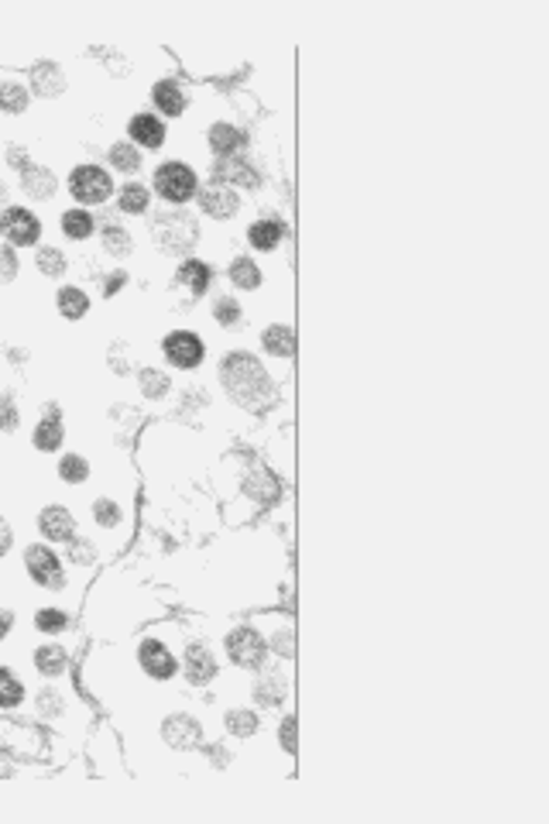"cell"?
<instances>
[{
    "label": "cell",
    "instance_id": "obj_16",
    "mask_svg": "<svg viewBox=\"0 0 549 824\" xmlns=\"http://www.w3.org/2000/svg\"><path fill=\"white\" fill-rule=\"evenodd\" d=\"M127 135L135 137V145H141V148H162V141H165V124L154 117V114H137V117H131V124H127Z\"/></svg>",
    "mask_w": 549,
    "mask_h": 824
},
{
    "label": "cell",
    "instance_id": "obj_1",
    "mask_svg": "<svg viewBox=\"0 0 549 824\" xmlns=\"http://www.w3.org/2000/svg\"><path fill=\"white\" fill-rule=\"evenodd\" d=\"M220 381L223 392L237 402L240 409H257L265 402H272V378L265 371V364L247 354V351H237V354H227V360L220 364Z\"/></svg>",
    "mask_w": 549,
    "mask_h": 824
},
{
    "label": "cell",
    "instance_id": "obj_29",
    "mask_svg": "<svg viewBox=\"0 0 549 824\" xmlns=\"http://www.w3.org/2000/svg\"><path fill=\"white\" fill-rule=\"evenodd\" d=\"M0 110L4 114H24L28 110V89L14 80H4L0 83Z\"/></svg>",
    "mask_w": 549,
    "mask_h": 824
},
{
    "label": "cell",
    "instance_id": "obj_39",
    "mask_svg": "<svg viewBox=\"0 0 549 824\" xmlns=\"http://www.w3.org/2000/svg\"><path fill=\"white\" fill-rule=\"evenodd\" d=\"M66 612H55V608H42L38 615H34V625H38V632H62L66 629Z\"/></svg>",
    "mask_w": 549,
    "mask_h": 824
},
{
    "label": "cell",
    "instance_id": "obj_48",
    "mask_svg": "<svg viewBox=\"0 0 549 824\" xmlns=\"http://www.w3.org/2000/svg\"><path fill=\"white\" fill-rule=\"evenodd\" d=\"M7 625H11V618H7V615H0V639H4V635H7Z\"/></svg>",
    "mask_w": 549,
    "mask_h": 824
},
{
    "label": "cell",
    "instance_id": "obj_40",
    "mask_svg": "<svg viewBox=\"0 0 549 824\" xmlns=\"http://www.w3.org/2000/svg\"><path fill=\"white\" fill-rule=\"evenodd\" d=\"M93 515H97V522H100V526H107V529L120 522V509L114 505V501H110V498H100V501L93 505Z\"/></svg>",
    "mask_w": 549,
    "mask_h": 824
},
{
    "label": "cell",
    "instance_id": "obj_17",
    "mask_svg": "<svg viewBox=\"0 0 549 824\" xmlns=\"http://www.w3.org/2000/svg\"><path fill=\"white\" fill-rule=\"evenodd\" d=\"M217 677V660L206 646H189L186 650V680L189 684H209Z\"/></svg>",
    "mask_w": 549,
    "mask_h": 824
},
{
    "label": "cell",
    "instance_id": "obj_26",
    "mask_svg": "<svg viewBox=\"0 0 549 824\" xmlns=\"http://www.w3.org/2000/svg\"><path fill=\"white\" fill-rule=\"evenodd\" d=\"M34 667H38L42 677H62L66 673V650H59V646L34 650Z\"/></svg>",
    "mask_w": 549,
    "mask_h": 824
},
{
    "label": "cell",
    "instance_id": "obj_18",
    "mask_svg": "<svg viewBox=\"0 0 549 824\" xmlns=\"http://www.w3.org/2000/svg\"><path fill=\"white\" fill-rule=\"evenodd\" d=\"M21 186H24V192L32 196V200H49L51 192L59 189V179H55V172L45 169V165H28V169L21 172Z\"/></svg>",
    "mask_w": 549,
    "mask_h": 824
},
{
    "label": "cell",
    "instance_id": "obj_37",
    "mask_svg": "<svg viewBox=\"0 0 549 824\" xmlns=\"http://www.w3.org/2000/svg\"><path fill=\"white\" fill-rule=\"evenodd\" d=\"M103 248H107V255L127 258L131 255V234H124L120 227H107L103 230Z\"/></svg>",
    "mask_w": 549,
    "mask_h": 824
},
{
    "label": "cell",
    "instance_id": "obj_22",
    "mask_svg": "<svg viewBox=\"0 0 549 824\" xmlns=\"http://www.w3.org/2000/svg\"><path fill=\"white\" fill-rule=\"evenodd\" d=\"M175 278H179V286L192 289V295H203V292L209 289V282H213L209 268H206L203 261H196V258L182 261V265H179V272H175Z\"/></svg>",
    "mask_w": 549,
    "mask_h": 824
},
{
    "label": "cell",
    "instance_id": "obj_11",
    "mask_svg": "<svg viewBox=\"0 0 549 824\" xmlns=\"http://www.w3.org/2000/svg\"><path fill=\"white\" fill-rule=\"evenodd\" d=\"M213 183H220V186L234 183L240 189H257L261 186V175L244 158H223V162H217V169H213Z\"/></svg>",
    "mask_w": 549,
    "mask_h": 824
},
{
    "label": "cell",
    "instance_id": "obj_28",
    "mask_svg": "<svg viewBox=\"0 0 549 824\" xmlns=\"http://www.w3.org/2000/svg\"><path fill=\"white\" fill-rule=\"evenodd\" d=\"M230 282L237 286V289H247L255 292L257 286H261V268H257L251 258H234V265H230Z\"/></svg>",
    "mask_w": 549,
    "mask_h": 824
},
{
    "label": "cell",
    "instance_id": "obj_41",
    "mask_svg": "<svg viewBox=\"0 0 549 824\" xmlns=\"http://www.w3.org/2000/svg\"><path fill=\"white\" fill-rule=\"evenodd\" d=\"M14 275H17L14 248H0V282H11Z\"/></svg>",
    "mask_w": 549,
    "mask_h": 824
},
{
    "label": "cell",
    "instance_id": "obj_4",
    "mask_svg": "<svg viewBox=\"0 0 549 824\" xmlns=\"http://www.w3.org/2000/svg\"><path fill=\"white\" fill-rule=\"evenodd\" d=\"M69 192H72L79 203L97 206L114 192V179H110V172L100 169V165H76L72 175H69Z\"/></svg>",
    "mask_w": 549,
    "mask_h": 824
},
{
    "label": "cell",
    "instance_id": "obj_3",
    "mask_svg": "<svg viewBox=\"0 0 549 824\" xmlns=\"http://www.w3.org/2000/svg\"><path fill=\"white\" fill-rule=\"evenodd\" d=\"M154 192H158L165 203H175V206L189 203V200L200 192L196 172L189 169L186 162H165V165L154 169Z\"/></svg>",
    "mask_w": 549,
    "mask_h": 824
},
{
    "label": "cell",
    "instance_id": "obj_25",
    "mask_svg": "<svg viewBox=\"0 0 549 824\" xmlns=\"http://www.w3.org/2000/svg\"><path fill=\"white\" fill-rule=\"evenodd\" d=\"M223 725H227V732L237 738H247L255 735L257 728H261V721H257L255 711H247V707H230L227 715H223Z\"/></svg>",
    "mask_w": 549,
    "mask_h": 824
},
{
    "label": "cell",
    "instance_id": "obj_47",
    "mask_svg": "<svg viewBox=\"0 0 549 824\" xmlns=\"http://www.w3.org/2000/svg\"><path fill=\"white\" fill-rule=\"evenodd\" d=\"M7 547H11V526H7L4 515H0V557L7 553Z\"/></svg>",
    "mask_w": 549,
    "mask_h": 824
},
{
    "label": "cell",
    "instance_id": "obj_7",
    "mask_svg": "<svg viewBox=\"0 0 549 824\" xmlns=\"http://www.w3.org/2000/svg\"><path fill=\"white\" fill-rule=\"evenodd\" d=\"M162 351H165V360H169L172 368H182V371H192V368L203 364V341L196 333H189V330L169 333L165 343H162Z\"/></svg>",
    "mask_w": 549,
    "mask_h": 824
},
{
    "label": "cell",
    "instance_id": "obj_36",
    "mask_svg": "<svg viewBox=\"0 0 549 824\" xmlns=\"http://www.w3.org/2000/svg\"><path fill=\"white\" fill-rule=\"evenodd\" d=\"M59 478L69 481V484H83V481L89 478V464H86L83 457H76V454H69V457H62V464H59Z\"/></svg>",
    "mask_w": 549,
    "mask_h": 824
},
{
    "label": "cell",
    "instance_id": "obj_10",
    "mask_svg": "<svg viewBox=\"0 0 549 824\" xmlns=\"http://www.w3.org/2000/svg\"><path fill=\"white\" fill-rule=\"evenodd\" d=\"M137 660H141V667H144V673L148 677H154V680H169V677H175V656L169 652V646H162L158 639H148V642H141V650H137Z\"/></svg>",
    "mask_w": 549,
    "mask_h": 824
},
{
    "label": "cell",
    "instance_id": "obj_33",
    "mask_svg": "<svg viewBox=\"0 0 549 824\" xmlns=\"http://www.w3.org/2000/svg\"><path fill=\"white\" fill-rule=\"evenodd\" d=\"M24 701V687L11 670L0 667V707H17Z\"/></svg>",
    "mask_w": 549,
    "mask_h": 824
},
{
    "label": "cell",
    "instance_id": "obj_19",
    "mask_svg": "<svg viewBox=\"0 0 549 824\" xmlns=\"http://www.w3.org/2000/svg\"><path fill=\"white\" fill-rule=\"evenodd\" d=\"M261 343H265V351L268 354H274V358H292L295 354V330L285 323H272L268 330H265V337H261Z\"/></svg>",
    "mask_w": 549,
    "mask_h": 824
},
{
    "label": "cell",
    "instance_id": "obj_23",
    "mask_svg": "<svg viewBox=\"0 0 549 824\" xmlns=\"http://www.w3.org/2000/svg\"><path fill=\"white\" fill-rule=\"evenodd\" d=\"M282 238H285V227L278 220H257L247 230V240H251V248H257V251H274L282 244Z\"/></svg>",
    "mask_w": 549,
    "mask_h": 824
},
{
    "label": "cell",
    "instance_id": "obj_5",
    "mask_svg": "<svg viewBox=\"0 0 549 824\" xmlns=\"http://www.w3.org/2000/svg\"><path fill=\"white\" fill-rule=\"evenodd\" d=\"M227 656L244 670H261L265 660H268V642L261 639L257 629H234L227 635Z\"/></svg>",
    "mask_w": 549,
    "mask_h": 824
},
{
    "label": "cell",
    "instance_id": "obj_34",
    "mask_svg": "<svg viewBox=\"0 0 549 824\" xmlns=\"http://www.w3.org/2000/svg\"><path fill=\"white\" fill-rule=\"evenodd\" d=\"M244 488H247V492H251L255 498H261V501H268V498L278 495V484H274V478L268 474V471H265V467H255Z\"/></svg>",
    "mask_w": 549,
    "mask_h": 824
},
{
    "label": "cell",
    "instance_id": "obj_21",
    "mask_svg": "<svg viewBox=\"0 0 549 824\" xmlns=\"http://www.w3.org/2000/svg\"><path fill=\"white\" fill-rule=\"evenodd\" d=\"M62 436H66V433H62V423H59V409L55 412L49 409V416H45V419H42L32 433L34 446H38V450H45V454L59 450V446H62Z\"/></svg>",
    "mask_w": 549,
    "mask_h": 824
},
{
    "label": "cell",
    "instance_id": "obj_9",
    "mask_svg": "<svg viewBox=\"0 0 549 824\" xmlns=\"http://www.w3.org/2000/svg\"><path fill=\"white\" fill-rule=\"evenodd\" d=\"M196 200H200V210H203L206 217H213V220H230V217L240 210L237 192H230V189L220 186V183L200 189V192H196Z\"/></svg>",
    "mask_w": 549,
    "mask_h": 824
},
{
    "label": "cell",
    "instance_id": "obj_38",
    "mask_svg": "<svg viewBox=\"0 0 549 824\" xmlns=\"http://www.w3.org/2000/svg\"><path fill=\"white\" fill-rule=\"evenodd\" d=\"M213 316H217V323L220 326H237L240 323V303L237 299H230V295H220V299L213 303Z\"/></svg>",
    "mask_w": 549,
    "mask_h": 824
},
{
    "label": "cell",
    "instance_id": "obj_12",
    "mask_svg": "<svg viewBox=\"0 0 549 824\" xmlns=\"http://www.w3.org/2000/svg\"><path fill=\"white\" fill-rule=\"evenodd\" d=\"M38 529H42V536L51 539V543H69V539L76 536V519H72L69 509H62V505H49L45 512L38 515Z\"/></svg>",
    "mask_w": 549,
    "mask_h": 824
},
{
    "label": "cell",
    "instance_id": "obj_35",
    "mask_svg": "<svg viewBox=\"0 0 549 824\" xmlns=\"http://www.w3.org/2000/svg\"><path fill=\"white\" fill-rule=\"evenodd\" d=\"M137 385H141V392L148 395V398H162V395L169 392V375H162V371H154V368H144V371H137Z\"/></svg>",
    "mask_w": 549,
    "mask_h": 824
},
{
    "label": "cell",
    "instance_id": "obj_46",
    "mask_svg": "<svg viewBox=\"0 0 549 824\" xmlns=\"http://www.w3.org/2000/svg\"><path fill=\"white\" fill-rule=\"evenodd\" d=\"M124 282H127V275H124V272H114V278H107V282H103V295H114V292H117L120 286H124Z\"/></svg>",
    "mask_w": 549,
    "mask_h": 824
},
{
    "label": "cell",
    "instance_id": "obj_20",
    "mask_svg": "<svg viewBox=\"0 0 549 824\" xmlns=\"http://www.w3.org/2000/svg\"><path fill=\"white\" fill-rule=\"evenodd\" d=\"M152 100H154V107H158V110H165V117H179V114L186 110V97H182L179 83H172V80H162V83H154Z\"/></svg>",
    "mask_w": 549,
    "mask_h": 824
},
{
    "label": "cell",
    "instance_id": "obj_32",
    "mask_svg": "<svg viewBox=\"0 0 549 824\" xmlns=\"http://www.w3.org/2000/svg\"><path fill=\"white\" fill-rule=\"evenodd\" d=\"M148 203H152V192L141 186V183H127V186L120 189V210L124 213H144Z\"/></svg>",
    "mask_w": 549,
    "mask_h": 824
},
{
    "label": "cell",
    "instance_id": "obj_43",
    "mask_svg": "<svg viewBox=\"0 0 549 824\" xmlns=\"http://www.w3.org/2000/svg\"><path fill=\"white\" fill-rule=\"evenodd\" d=\"M282 745H285V753H295V718H285L282 721Z\"/></svg>",
    "mask_w": 549,
    "mask_h": 824
},
{
    "label": "cell",
    "instance_id": "obj_6",
    "mask_svg": "<svg viewBox=\"0 0 549 824\" xmlns=\"http://www.w3.org/2000/svg\"><path fill=\"white\" fill-rule=\"evenodd\" d=\"M0 234L11 240L14 248H28V244H34V240L42 238V220L34 217L32 210H24V206H7L0 213Z\"/></svg>",
    "mask_w": 549,
    "mask_h": 824
},
{
    "label": "cell",
    "instance_id": "obj_49",
    "mask_svg": "<svg viewBox=\"0 0 549 824\" xmlns=\"http://www.w3.org/2000/svg\"><path fill=\"white\" fill-rule=\"evenodd\" d=\"M4 196H7V189H4V183H0V200H4Z\"/></svg>",
    "mask_w": 549,
    "mask_h": 824
},
{
    "label": "cell",
    "instance_id": "obj_2",
    "mask_svg": "<svg viewBox=\"0 0 549 824\" xmlns=\"http://www.w3.org/2000/svg\"><path fill=\"white\" fill-rule=\"evenodd\" d=\"M196 234H200L196 220L182 210H162L152 223V238L158 244V251H165V255H186L196 244Z\"/></svg>",
    "mask_w": 549,
    "mask_h": 824
},
{
    "label": "cell",
    "instance_id": "obj_14",
    "mask_svg": "<svg viewBox=\"0 0 549 824\" xmlns=\"http://www.w3.org/2000/svg\"><path fill=\"white\" fill-rule=\"evenodd\" d=\"M162 735L175 749H192V745H200V725H196V718H189V715H172L162 725Z\"/></svg>",
    "mask_w": 549,
    "mask_h": 824
},
{
    "label": "cell",
    "instance_id": "obj_44",
    "mask_svg": "<svg viewBox=\"0 0 549 824\" xmlns=\"http://www.w3.org/2000/svg\"><path fill=\"white\" fill-rule=\"evenodd\" d=\"M69 557H72L76 564H89V560H93V547H89L86 539H83V543L76 539V543H72V553H69Z\"/></svg>",
    "mask_w": 549,
    "mask_h": 824
},
{
    "label": "cell",
    "instance_id": "obj_45",
    "mask_svg": "<svg viewBox=\"0 0 549 824\" xmlns=\"http://www.w3.org/2000/svg\"><path fill=\"white\" fill-rule=\"evenodd\" d=\"M7 162H11V165H14L17 172H24L28 165H32V158H28V154L21 152V148H11V152H7Z\"/></svg>",
    "mask_w": 549,
    "mask_h": 824
},
{
    "label": "cell",
    "instance_id": "obj_15",
    "mask_svg": "<svg viewBox=\"0 0 549 824\" xmlns=\"http://www.w3.org/2000/svg\"><path fill=\"white\" fill-rule=\"evenodd\" d=\"M244 145H247V137L234 124H213L209 127V148L217 158H237L244 152Z\"/></svg>",
    "mask_w": 549,
    "mask_h": 824
},
{
    "label": "cell",
    "instance_id": "obj_30",
    "mask_svg": "<svg viewBox=\"0 0 549 824\" xmlns=\"http://www.w3.org/2000/svg\"><path fill=\"white\" fill-rule=\"evenodd\" d=\"M34 265H38V272L49 275V278H59V275H66V268H69L66 255H62L59 248H51V244H45V248L34 251Z\"/></svg>",
    "mask_w": 549,
    "mask_h": 824
},
{
    "label": "cell",
    "instance_id": "obj_24",
    "mask_svg": "<svg viewBox=\"0 0 549 824\" xmlns=\"http://www.w3.org/2000/svg\"><path fill=\"white\" fill-rule=\"evenodd\" d=\"M55 303H59V313H62L66 320H83L86 313H89V295H86L83 289H76V286L59 289Z\"/></svg>",
    "mask_w": 549,
    "mask_h": 824
},
{
    "label": "cell",
    "instance_id": "obj_8",
    "mask_svg": "<svg viewBox=\"0 0 549 824\" xmlns=\"http://www.w3.org/2000/svg\"><path fill=\"white\" fill-rule=\"evenodd\" d=\"M24 566H28V574H32L42 587L59 591V587L66 584V577H62V566H59V557H55L49 547H42V543H34V547L24 549Z\"/></svg>",
    "mask_w": 549,
    "mask_h": 824
},
{
    "label": "cell",
    "instance_id": "obj_42",
    "mask_svg": "<svg viewBox=\"0 0 549 824\" xmlns=\"http://www.w3.org/2000/svg\"><path fill=\"white\" fill-rule=\"evenodd\" d=\"M14 426H17V409H14V402H11L7 395H0V429H4V433H11Z\"/></svg>",
    "mask_w": 549,
    "mask_h": 824
},
{
    "label": "cell",
    "instance_id": "obj_13",
    "mask_svg": "<svg viewBox=\"0 0 549 824\" xmlns=\"http://www.w3.org/2000/svg\"><path fill=\"white\" fill-rule=\"evenodd\" d=\"M28 80H32V89L38 97H59V93L66 89V72L55 66L51 59L34 62L32 72H28Z\"/></svg>",
    "mask_w": 549,
    "mask_h": 824
},
{
    "label": "cell",
    "instance_id": "obj_31",
    "mask_svg": "<svg viewBox=\"0 0 549 824\" xmlns=\"http://www.w3.org/2000/svg\"><path fill=\"white\" fill-rule=\"evenodd\" d=\"M107 158H110V165L120 169V172H137L141 169V152H137V145H131V141H117V145H110Z\"/></svg>",
    "mask_w": 549,
    "mask_h": 824
},
{
    "label": "cell",
    "instance_id": "obj_27",
    "mask_svg": "<svg viewBox=\"0 0 549 824\" xmlns=\"http://www.w3.org/2000/svg\"><path fill=\"white\" fill-rule=\"evenodd\" d=\"M62 230H66V238H72V240H86V238H93L97 220H93L86 210H66V213H62Z\"/></svg>",
    "mask_w": 549,
    "mask_h": 824
}]
</instances>
